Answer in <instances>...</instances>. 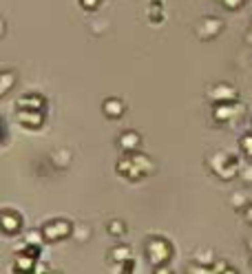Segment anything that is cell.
I'll use <instances>...</instances> for the list:
<instances>
[{"label": "cell", "mask_w": 252, "mask_h": 274, "mask_svg": "<svg viewBox=\"0 0 252 274\" xmlns=\"http://www.w3.org/2000/svg\"><path fill=\"white\" fill-rule=\"evenodd\" d=\"M208 166L212 168V172L219 175L221 179H232V177H237V172H241L239 162L235 157L225 155V153H215V155L208 159Z\"/></svg>", "instance_id": "cell-1"}, {"label": "cell", "mask_w": 252, "mask_h": 274, "mask_svg": "<svg viewBox=\"0 0 252 274\" xmlns=\"http://www.w3.org/2000/svg\"><path fill=\"white\" fill-rule=\"evenodd\" d=\"M170 255H172V248L166 239H159V237L148 239V243H146V257H148V261L153 265H166Z\"/></svg>", "instance_id": "cell-2"}, {"label": "cell", "mask_w": 252, "mask_h": 274, "mask_svg": "<svg viewBox=\"0 0 252 274\" xmlns=\"http://www.w3.org/2000/svg\"><path fill=\"white\" fill-rule=\"evenodd\" d=\"M44 232V239L46 241H60V239L69 237L73 232V226L69 221H64V219H56V221H49L42 228Z\"/></svg>", "instance_id": "cell-3"}, {"label": "cell", "mask_w": 252, "mask_h": 274, "mask_svg": "<svg viewBox=\"0 0 252 274\" xmlns=\"http://www.w3.org/2000/svg\"><path fill=\"white\" fill-rule=\"evenodd\" d=\"M208 95L215 99V104H228V102H237V89L230 84H217L208 91Z\"/></svg>", "instance_id": "cell-4"}, {"label": "cell", "mask_w": 252, "mask_h": 274, "mask_svg": "<svg viewBox=\"0 0 252 274\" xmlns=\"http://www.w3.org/2000/svg\"><path fill=\"white\" fill-rule=\"evenodd\" d=\"M221 29H223V22L219 18H204L201 22H199V27H197V36L201 40H210V38L219 36Z\"/></svg>", "instance_id": "cell-5"}, {"label": "cell", "mask_w": 252, "mask_h": 274, "mask_svg": "<svg viewBox=\"0 0 252 274\" xmlns=\"http://www.w3.org/2000/svg\"><path fill=\"white\" fill-rule=\"evenodd\" d=\"M18 122L27 129H40L44 122L42 111H18Z\"/></svg>", "instance_id": "cell-6"}, {"label": "cell", "mask_w": 252, "mask_h": 274, "mask_svg": "<svg viewBox=\"0 0 252 274\" xmlns=\"http://www.w3.org/2000/svg\"><path fill=\"white\" fill-rule=\"evenodd\" d=\"M44 109V97L36 95V93H29V95H22L18 99V111H42Z\"/></svg>", "instance_id": "cell-7"}, {"label": "cell", "mask_w": 252, "mask_h": 274, "mask_svg": "<svg viewBox=\"0 0 252 274\" xmlns=\"http://www.w3.org/2000/svg\"><path fill=\"white\" fill-rule=\"evenodd\" d=\"M117 144H119V148H122V151L133 153L139 144H142V137H139L135 131H126V133H122V135H119Z\"/></svg>", "instance_id": "cell-8"}, {"label": "cell", "mask_w": 252, "mask_h": 274, "mask_svg": "<svg viewBox=\"0 0 252 274\" xmlns=\"http://www.w3.org/2000/svg\"><path fill=\"white\" fill-rule=\"evenodd\" d=\"M239 106L237 102H228V104H215V119L217 122H230L237 115Z\"/></svg>", "instance_id": "cell-9"}, {"label": "cell", "mask_w": 252, "mask_h": 274, "mask_svg": "<svg viewBox=\"0 0 252 274\" xmlns=\"http://www.w3.org/2000/svg\"><path fill=\"white\" fill-rule=\"evenodd\" d=\"M20 215L18 212H11V210H5L3 212V230L7 232V235H13V232L20 230Z\"/></svg>", "instance_id": "cell-10"}, {"label": "cell", "mask_w": 252, "mask_h": 274, "mask_svg": "<svg viewBox=\"0 0 252 274\" xmlns=\"http://www.w3.org/2000/svg\"><path fill=\"white\" fill-rule=\"evenodd\" d=\"M102 109H104V113H106V115L115 119V117H119V115H122L126 106H124V102H122V99H117V97H111V99H106V102H104V106H102Z\"/></svg>", "instance_id": "cell-11"}, {"label": "cell", "mask_w": 252, "mask_h": 274, "mask_svg": "<svg viewBox=\"0 0 252 274\" xmlns=\"http://www.w3.org/2000/svg\"><path fill=\"white\" fill-rule=\"evenodd\" d=\"M131 159H133V164L142 170V175H153V172H155V164H153L146 155H131Z\"/></svg>", "instance_id": "cell-12"}, {"label": "cell", "mask_w": 252, "mask_h": 274, "mask_svg": "<svg viewBox=\"0 0 252 274\" xmlns=\"http://www.w3.org/2000/svg\"><path fill=\"white\" fill-rule=\"evenodd\" d=\"M195 261L199 265H206V268H212L215 265V252L208 250V248H201L195 252Z\"/></svg>", "instance_id": "cell-13"}, {"label": "cell", "mask_w": 252, "mask_h": 274, "mask_svg": "<svg viewBox=\"0 0 252 274\" xmlns=\"http://www.w3.org/2000/svg\"><path fill=\"white\" fill-rule=\"evenodd\" d=\"M111 259L115 263H124V261H129L131 259V250L126 248V245H117V248L111 250Z\"/></svg>", "instance_id": "cell-14"}, {"label": "cell", "mask_w": 252, "mask_h": 274, "mask_svg": "<svg viewBox=\"0 0 252 274\" xmlns=\"http://www.w3.org/2000/svg\"><path fill=\"white\" fill-rule=\"evenodd\" d=\"M44 241H46V239H44L42 230H29V232H27V237H24L27 245H42Z\"/></svg>", "instance_id": "cell-15"}, {"label": "cell", "mask_w": 252, "mask_h": 274, "mask_svg": "<svg viewBox=\"0 0 252 274\" xmlns=\"http://www.w3.org/2000/svg\"><path fill=\"white\" fill-rule=\"evenodd\" d=\"M51 159L60 166V168H64V166L71 162V153H69V151H56V153H53V157H51Z\"/></svg>", "instance_id": "cell-16"}, {"label": "cell", "mask_w": 252, "mask_h": 274, "mask_svg": "<svg viewBox=\"0 0 252 274\" xmlns=\"http://www.w3.org/2000/svg\"><path fill=\"white\" fill-rule=\"evenodd\" d=\"M13 80H16V76H13L11 71H3V86H0V93H9V89L13 86Z\"/></svg>", "instance_id": "cell-17"}, {"label": "cell", "mask_w": 252, "mask_h": 274, "mask_svg": "<svg viewBox=\"0 0 252 274\" xmlns=\"http://www.w3.org/2000/svg\"><path fill=\"white\" fill-rule=\"evenodd\" d=\"M232 208L235 210H243V208H248V199H245L243 192H237V195H232Z\"/></svg>", "instance_id": "cell-18"}, {"label": "cell", "mask_w": 252, "mask_h": 274, "mask_svg": "<svg viewBox=\"0 0 252 274\" xmlns=\"http://www.w3.org/2000/svg\"><path fill=\"white\" fill-rule=\"evenodd\" d=\"M109 232L113 237H122L124 232H126V226L122 221H117V219H113V221L109 223Z\"/></svg>", "instance_id": "cell-19"}, {"label": "cell", "mask_w": 252, "mask_h": 274, "mask_svg": "<svg viewBox=\"0 0 252 274\" xmlns=\"http://www.w3.org/2000/svg\"><path fill=\"white\" fill-rule=\"evenodd\" d=\"M239 175H241V179L248 186H252V164H248V166H243L241 168V172H239Z\"/></svg>", "instance_id": "cell-20"}, {"label": "cell", "mask_w": 252, "mask_h": 274, "mask_svg": "<svg viewBox=\"0 0 252 274\" xmlns=\"http://www.w3.org/2000/svg\"><path fill=\"white\" fill-rule=\"evenodd\" d=\"M241 151L245 153V155H250V157H252V135L241 137Z\"/></svg>", "instance_id": "cell-21"}, {"label": "cell", "mask_w": 252, "mask_h": 274, "mask_svg": "<svg viewBox=\"0 0 252 274\" xmlns=\"http://www.w3.org/2000/svg\"><path fill=\"white\" fill-rule=\"evenodd\" d=\"M133 270H135V263H133V259H129V261L119 263V272L117 274H133Z\"/></svg>", "instance_id": "cell-22"}, {"label": "cell", "mask_w": 252, "mask_h": 274, "mask_svg": "<svg viewBox=\"0 0 252 274\" xmlns=\"http://www.w3.org/2000/svg\"><path fill=\"white\" fill-rule=\"evenodd\" d=\"M225 9H239V7L243 5V0H221Z\"/></svg>", "instance_id": "cell-23"}, {"label": "cell", "mask_w": 252, "mask_h": 274, "mask_svg": "<svg viewBox=\"0 0 252 274\" xmlns=\"http://www.w3.org/2000/svg\"><path fill=\"white\" fill-rule=\"evenodd\" d=\"M97 3H99V0H80V5H82L84 9H95Z\"/></svg>", "instance_id": "cell-24"}, {"label": "cell", "mask_w": 252, "mask_h": 274, "mask_svg": "<svg viewBox=\"0 0 252 274\" xmlns=\"http://www.w3.org/2000/svg\"><path fill=\"white\" fill-rule=\"evenodd\" d=\"M225 268H228V265H225V263H221V261H219V263H215V265H212V272H215V274H221Z\"/></svg>", "instance_id": "cell-25"}, {"label": "cell", "mask_w": 252, "mask_h": 274, "mask_svg": "<svg viewBox=\"0 0 252 274\" xmlns=\"http://www.w3.org/2000/svg\"><path fill=\"white\" fill-rule=\"evenodd\" d=\"M155 274H172L166 265H157V270H155Z\"/></svg>", "instance_id": "cell-26"}, {"label": "cell", "mask_w": 252, "mask_h": 274, "mask_svg": "<svg viewBox=\"0 0 252 274\" xmlns=\"http://www.w3.org/2000/svg\"><path fill=\"white\" fill-rule=\"evenodd\" d=\"M89 235H91V230H89V228H82V230H80V235H78V239L82 241V239H84V237H89Z\"/></svg>", "instance_id": "cell-27"}, {"label": "cell", "mask_w": 252, "mask_h": 274, "mask_svg": "<svg viewBox=\"0 0 252 274\" xmlns=\"http://www.w3.org/2000/svg\"><path fill=\"white\" fill-rule=\"evenodd\" d=\"M245 219H248V223H252V206L245 208Z\"/></svg>", "instance_id": "cell-28"}, {"label": "cell", "mask_w": 252, "mask_h": 274, "mask_svg": "<svg viewBox=\"0 0 252 274\" xmlns=\"http://www.w3.org/2000/svg\"><path fill=\"white\" fill-rule=\"evenodd\" d=\"M221 274H237V270H235V268H225Z\"/></svg>", "instance_id": "cell-29"}, {"label": "cell", "mask_w": 252, "mask_h": 274, "mask_svg": "<svg viewBox=\"0 0 252 274\" xmlns=\"http://www.w3.org/2000/svg\"><path fill=\"white\" fill-rule=\"evenodd\" d=\"M245 40H248V42L252 44V27H250V31H248V36H245Z\"/></svg>", "instance_id": "cell-30"}, {"label": "cell", "mask_w": 252, "mask_h": 274, "mask_svg": "<svg viewBox=\"0 0 252 274\" xmlns=\"http://www.w3.org/2000/svg\"><path fill=\"white\" fill-rule=\"evenodd\" d=\"M248 248H250V250H252V237H250V239H248Z\"/></svg>", "instance_id": "cell-31"}, {"label": "cell", "mask_w": 252, "mask_h": 274, "mask_svg": "<svg viewBox=\"0 0 252 274\" xmlns=\"http://www.w3.org/2000/svg\"><path fill=\"white\" fill-rule=\"evenodd\" d=\"M51 274H60V272H51Z\"/></svg>", "instance_id": "cell-32"}, {"label": "cell", "mask_w": 252, "mask_h": 274, "mask_svg": "<svg viewBox=\"0 0 252 274\" xmlns=\"http://www.w3.org/2000/svg\"><path fill=\"white\" fill-rule=\"evenodd\" d=\"M212 274H215V272H212Z\"/></svg>", "instance_id": "cell-33"}]
</instances>
